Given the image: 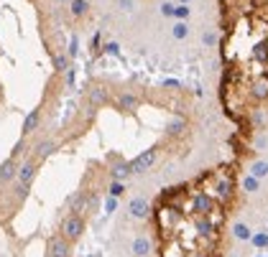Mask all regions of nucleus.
I'll use <instances>...</instances> for the list:
<instances>
[{
    "instance_id": "1",
    "label": "nucleus",
    "mask_w": 268,
    "mask_h": 257,
    "mask_svg": "<svg viewBox=\"0 0 268 257\" xmlns=\"http://www.w3.org/2000/svg\"><path fill=\"white\" fill-rule=\"evenodd\" d=\"M240 155L199 171L153 199L151 224L159 257H225L227 221L240 191Z\"/></svg>"
},
{
    "instance_id": "2",
    "label": "nucleus",
    "mask_w": 268,
    "mask_h": 257,
    "mask_svg": "<svg viewBox=\"0 0 268 257\" xmlns=\"http://www.w3.org/2000/svg\"><path fill=\"white\" fill-rule=\"evenodd\" d=\"M220 107L248 145L268 130V0H217Z\"/></svg>"
},
{
    "instance_id": "3",
    "label": "nucleus",
    "mask_w": 268,
    "mask_h": 257,
    "mask_svg": "<svg viewBox=\"0 0 268 257\" xmlns=\"http://www.w3.org/2000/svg\"><path fill=\"white\" fill-rule=\"evenodd\" d=\"M82 229H84V221H82V217H77V214H72V217H66V221H64V227H62V232H64V237L69 239V242H74V239H80V234H82Z\"/></svg>"
},
{
    "instance_id": "4",
    "label": "nucleus",
    "mask_w": 268,
    "mask_h": 257,
    "mask_svg": "<svg viewBox=\"0 0 268 257\" xmlns=\"http://www.w3.org/2000/svg\"><path fill=\"white\" fill-rule=\"evenodd\" d=\"M66 252H69V244H66L64 237H54L49 242V255L46 257H66Z\"/></svg>"
},
{
    "instance_id": "5",
    "label": "nucleus",
    "mask_w": 268,
    "mask_h": 257,
    "mask_svg": "<svg viewBox=\"0 0 268 257\" xmlns=\"http://www.w3.org/2000/svg\"><path fill=\"white\" fill-rule=\"evenodd\" d=\"M171 33H174V38H179L182 41L186 33H189V28H186V20H176L174 23V28H171Z\"/></svg>"
},
{
    "instance_id": "6",
    "label": "nucleus",
    "mask_w": 268,
    "mask_h": 257,
    "mask_svg": "<svg viewBox=\"0 0 268 257\" xmlns=\"http://www.w3.org/2000/svg\"><path fill=\"white\" fill-rule=\"evenodd\" d=\"M130 211H133V214H136V217H143V214H146V211H148V201H143V199L133 201V204H130Z\"/></svg>"
},
{
    "instance_id": "7",
    "label": "nucleus",
    "mask_w": 268,
    "mask_h": 257,
    "mask_svg": "<svg viewBox=\"0 0 268 257\" xmlns=\"http://www.w3.org/2000/svg\"><path fill=\"white\" fill-rule=\"evenodd\" d=\"M174 18H176V20H186V18H189V8H186L184 3L174 5Z\"/></svg>"
},
{
    "instance_id": "8",
    "label": "nucleus",
    "mask_w": 268,
    "mask_h": 257,
    "mask_svg": "<svg viewBox=\"0 0 268 257\" xmlns=\"http://www.w3.org/2000/svg\"><path fill=\"white\" fill-rule=\"evenodd\" d=\"M72 10H74V16H84L87 13V0H74Z\"/></svg>"
},
{
    "instance_id": "9",
    "label": "nucleus",
    "mask_w": 268,
    "mask_h": 257,
    "mask_svg": "<svg viewBox=\"0 0 268 257\" xmlns=\"http://www.w3.org/2000/svg\"><path fill=\"white\" fill-rule=\"evenodd\" d=\"M179 3H184V5H186V3H189V0H179Z\"/></svg>"
}]
</instances>
